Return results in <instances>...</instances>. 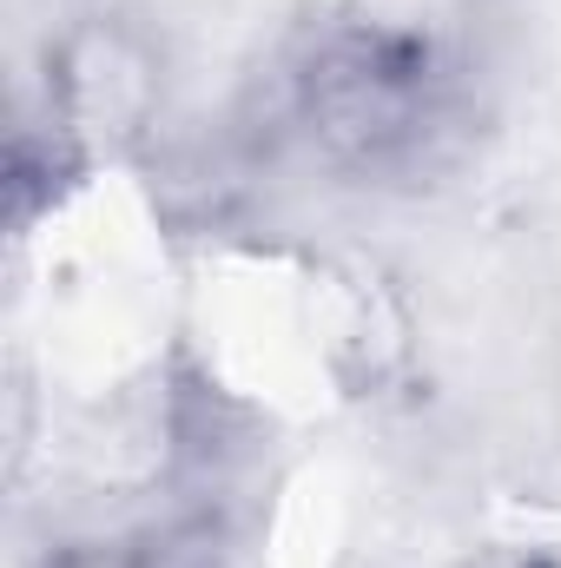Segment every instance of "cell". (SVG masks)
Segmentation results:
<instances>
[{"label": "cell", "instance_id": "3", "mask_svg": "<svg viewBox=\"0 0 561 568\" xmlns=\"http://www.w3.org/2000/svg\"><path fill=\"white\" fill-rule=\"evenodd\" d=\"M462 568H561L542 542H489V549H476Z\"/></svg>", "mask_w": 561, "mask_h": 568}, {"label": "cell", "instance_id": "1", "mask_svg": "<svg viewBox=\"0 0 561 568\" xmlns=\"http://www.w3.org/2000/svg\"><path fill=\"white\" fill-rule=\"evenodd\" d=\"M265 120L330 179L422 185L476 126L469 73L442 40L397 20H324L278 67Z\"/></svg>", "mask_w": 561, "mask_h": 568}, {"label": "cell", "instance_id": "2", "mask_svg": "<svg viewBox=\"0 0 561 568\" xmlns=\"http://www.w3.org/2000/svg\"><path fill=\"white\" fill-rule=\"evenodd\" d=\"M218 542H225V523L185 509L172 529H152V536H73V542H53L40 556V568H218Z\"/></svg>", "mask_w": 561, "mask_h": 568}]
</instances>
